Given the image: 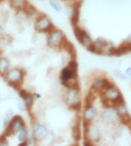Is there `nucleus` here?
Masks as SVG:
<instances>
[{"instance_id": "19", "label": "nucleus", "mask_w": 131, "mask_h": 146, "mask_svg": "<svg viewBox=\"0 0 131 146\" xmlns=\"http://www.w3.org/2000/svg\"><path fill=\"white\" fill-rule=\"evenodd\" d=\"M107 41V40L105 38H103V37H99V38H96L95 40H93V45H94L95 48L99 50V54H100V55H102V48L105 46Z\"/></svg>"}, {"instance_id": "2", "label": "nucleus", "mask_w": 131, "mask_h": 146, "mask_svg": "<svg viewBox=\"0 0 131 146\" xmlns=\"http://www.w3.org/2000/svg\"><path fill=\"white\" fill-rule=\"evenodd\" d=\"M3 78L15 89H18L19 90L20 89V86H21V83L24 82L25 72L21 68H17V67L9 68V70L5 74Z\"/></svg>"}, {"instance_id": "30", "label": "nucleus", "mask_w": 131, "mask_h": 146, "mask_svg": "<svg viewBox=\"0 0 131 146\" xmlns=\"http://www.w3.org/2000/svg\"><path fill=\"white\" fill-rule=\"evenodd\" d=\"M18 94H19V97L24 100V98L28 95V92H27V90H25V89H21V88H20V89L18 90Z\"/></svg>"}, {"instance_id": "4", "label": "nucleus", "mask_w": 131, "mask_h": 146, "mask_svg": "<svg viewBox=\"0 0 131 146\" xmlns=\"http://www.w3.org/2000/svg\"><path fill=\"white\" fill-rule=\"evenodd\" d=\"M60 83L65 87L70 88L72 86L77 84V72L71 69L70 67H65L60 70Z\"/></svg>"}, {"instance_id": "6", "label": "nucleus", "mask_w": 131, "mask_h": 146, "mask_svg": "<svg viewBox=\"0 0 131 146\" xmlns=\"http://www.w3.org/2000/svg\"><path fill=\"white\" fill-rule=\"evenodd\" d=\"M35 30L37 33H50L55 27L52 23V20L49 19V17L46 15H42L39 16L35 21V26H34Z\"/></svg>"}, {"instance_id": "8", "label": "nucleus", "mask_w": 131, "mask_h": 146, "mask_svg": "<svg viewBox=\"0 0 131 146\" xmlns=\"http://www.w3.org/2000/svg\"><path fill=\"white\" fill-rule=\"evenodd\" d=\"M85 136H86V139H89L90 142H92L93 144L101 139V131L100 128L95 126V125H92L91 123L85 127Z\"/></svg>"}, {"instance_id": "24", "label": "nucleus", "mask_w": 131, "mask_h": 146, "mask_svg": "<svg viewBox=\"0 0 131 146\" xmlns=\"http://www.w3.org/2000/svg\"><path fill=\"white\" fill-rule=\"evenodd\" d=\"M23 11L25 12L26 17H33L34 15H36V13H37V9H36L34 6H30V5H28V6L25 8Z\"/></svg>"}, {"instance_id": "37", "label": "nucleus", "mask_w": 131, "mask_h": 146, "mask_svg": "<svg viewBox=\"0 0 131 146\" xmlns=\"http://www.w3.org/2000/svg\"><path fill=\"white\" fill-rule=\"evenodd\" d=\"M2 57V54H1V50H0V58Z\"/></svg>"}, {"instance_id": "7", "label": "nucleus", "mask_w": 131, "mask_h": 146, "mask_svg": "<svg viewBox=\"0 0 131 146\" xmlns=\"http://www.w3.org/2000/svg\"><path fill=\"white\" fill-rule=\"evenodd\" d=\"M25 126H26V125H25L24 118H23L21 116H19V115H15V116L11 117L10 124H9V126L6 128L5 134L8 135V136L18 134V132H19L23 127H25Z\"/></svg>"}, {"instance_id": "18", "label": "nucleus", "mask_w": 131, "mask_h": 146, "mask_svg": "<svg viewBox=\"0 0 131 146\" xmlns=\"http://www.w3.org/2000/svg\"><path fill=\"white\" fill-rule=\"evenodd\" d=\"M114 45L112 41H107L105 46L102 48V55H105V56H113V52H114Z\"/></svg>"}, {"instance_id": "33", "label": "nucleus", "mask_w": 131, "mask_h": 146, "mask_svg": "<svg viewBox=\"0 0 131 146\" xmlns=\"http://www.w3.org/2000/svg\"><path fill=\"white\" fill-rule=\"evenodd\" d=\"M18 110H20V111H25V110H26V106H25L24 103H21V104L18 105Z\"/></svg>"}, {"instance_id": "39", "label": "nucleus", "mask_w": 131, "mask_h": 146, "mask_svg": "<svg viewBox=\"0 0 131 146\" xmlns=\"http://www.w3.org/2000/svg\"><path fill=\"white\" fill-rule=\"evenodd\" d=\"M130 79H131V76H130Z\"/></svg>"}, {"instance_id": "16", "label": "nucleus", "mask_w": 131, "mask_h": 146, "mask_svg": "<svg viewBox=\"0 0 131 146\" xmlns=\"http://www.w3.org/2000/svg\"><path fill=\"white\" fill-rule=\"evenodd\" d=\"M70 19H71L73 27L79 25V21H80V8H79V6H72V11L70 12Z\"/></svg>"}, {"instance_id": "22", "label": "nucleus", "mask_w": 131, "mask_h": 146, "mask_svg": "<svg viewBox=\"0 0 131 146\" xmlns=\"http://www.w3.org/2000/svg\"><path fill=\"white\" fill-rule=\"evenodd\" d=\"M24 104L25 106H26V108H28V110L32 108L34 106V104H35V97H34V95L28 93V95L24 98Z\"/></svg>"}, {"instance_id": "9", "label": "nucleus", "mask_w": 131, "mask_h": 146, "mask_svg": "<svg viewBox=\"0 0 131 146\" xmlns=\"http://www.w3.org/2000/svg\"><path fill=\"white\" fill-rule=\"evenodd\" d=\"M32 135L35 137L36 141H43L46 136L48 135V129L47 127L43 124L36 123L33 126V131H32Z\"/></svg>"}, {"instance_id": "5", "label": "nucleus", "mask_w": 131, "mask_h": 146, "mask_svg": "<svg viewBox=\"0 0 131 146\" xmlns=\"http://www.w3.org/2000/svg\"><path fill=\"white\" fill-rule=\"evenodd\" d=\"M65 39L66 38H65L64 33L60 29L54 28L50 33H48L46 41H47L48 46L52 47V48H60V46H62V44L64 42Z\"/></svg>"}, {"instance_id": "27", "label": "nucleus", "mask_w": 131, "mask_h": 146, "mask_svg": "<svg viewBox=\"0 0 131 146\" xmlns=\"http://www.w3.org/2000/svg\"><path fill=\"white\" fill-rule=\"evenodd\" d=\"M67 67H70L71 69L75 70V72H77L79 64H77V61L75 60V58H71V60L69 61V64H67Z\"/></svg>"}, {"instance_id": "17", "label": "nucleus", "mask_w": 131, "mask_h": 146, "mask_svg": "<svg viewBox=\"0 0 131 146\" xmlns=\"http://www.w3.org/2000/svg\"><path fill=\"white\" fill-rule=\"evenodd\" d=\"M9 68H10V61L6 57H1L0 58V76H5V74L9 70Z\"/></svg>"}, {"instance_id": "20", "label": "nucleus", "mask_w": 131, "mask_h": 146, "mask_svg": "<svg viewBox=\"0 0 131 146\" xmlns=\"http://www.w3.org/2000/svg\"><path fill=\"white\" fill-rule=\"evenodd\" d=\"M17 137H18V141H19V142H26V139L29 137V132H28V129H27L26 126L23 127V128L18 132Z\"/></svg>"}, {"instance_id": "28", "label": "nucleus", "mask_w": 131, "mask_h": 146, "mask_svg": "<svg viewBox=\"0 0 131 146\" xmlns=\"http://www.w3.org/2000/svg\"><path fill=\"white\" fill-rule=\"evenodd\" d=\"M8 144V135L5 133L0 136V145H7Z\"/></svg>"}, {"instance_id": "38", "label": "nucleus", "mask_w": 131, "mask_h": 146, "mask_svg": "<svg viewBox=\"0 0 131 146\" xmlns=\"http://www.w3.org/2000/svg\"><path fill=\"white\" fill-rule=\"evenodd\" d=\"M39 1H44V0H39Z\"/></svg>"}, {"instance_id": "14", "label": "nucleus", "mask_w": 131, "mask_h": 146, "mask_svg": "<svg viewBox=\"0 0 131 146\" xmlns=\"http://www.w3.org/2000/svg\"><path fill=\"white\" fill-rule=\"evenodd\" d=\"M114 108H116L117 114L119 115L120 119L126 118V117H128V116H129V110H128V107H127V105H126V103H124V102H122V103H119V104L114 105Z\"/></svg>"}, {"instance_id": "25", "label": "nucleus", "mask_w": 131, "mask_h": 146, "mask_svg": "<svg viewBox=\"0 0 131 146\" xmlns=\"http://www.w3.org/2000/svg\"><path fill=\"white\" fill-rule=\"evenodd\" d=\"M49 6H50L55 11H57V12H60L63 10L62 5H60L57 0H49Z\"/></svg>"}, {"instance_id": "26", "label": "nucleus", "mask_w": 131, "mask_h": 146, "mask_svg": "<svg viewBox=\"0 0 131 146\" xmlns=\"http://www.w3.org/2000/svg\"><path fill=\"white\" fill-rule=\"evenodd\" d=\"M113 75H114L116 78H118V79H120V80H126V79H127V75H126V73H123L122 70H120V69H118V68L113 70Z\"/></svg>"}, {"instance_id": "29", "label": "nucleus", "mask_w": 131, "mask_h": 146, "mask_svg": "<svg viewBox=\"0 0 131 146\" xmlns=\"http://www.w3.org/2000/svg\"><path fill=\"white\" fill-rule=\"evenodd\" d=\"M10 121H11V118H10L9 116H5V118H3V123H2V126H3V128H5V129L9 126Z\"/></svg>"}, {"instance_id": "11", "label": "nucleus", "mask_w": 131, "mask_h": 146, "mask_svg": "<svg viewBox=\"0 0 131 146\" xmlns=\"http://www.w3.org/2000/svg\"><path fill=\"white\" fill-rule=\"evenodd\" d=\"M96 116H97V110L92 104H86V106L83 110V114H82V118H83L84 122L91 123L92 121L95 119Z\"/></svg>"}, {"instance_id": "13", "label": "nucleus", "mask_w": 131, "mask_h": 146, "mask_svg": "<svg viewBox=\"0 0 131 146\" xmlns=\"http://www.w3.org/2000/svg\"><path fill=\"white\" fill-rule=\"evenodd\" d=\"M129 51H131V41L126 40L123 44L120 45L119 47H116L113 56H122V55L128 54Z\"/></svg>"}, {"instance_id": "12", "label": "nucleus", "mask_w": 131, "mask_h": 146, "mask_svg": "<svg viewBox=\"0 0 131 146\" xmlns=\"http://www.w3.org/2000/svg\"><path fill=\"white\" fill-rule=\"evenodd\" d=\"M103 118L105 119V122L112 123V124L119 122V119H120L119 115H118L117 111H116L114 106H107V108L104 110V113H103Z\"/></svg>"}, {"instance_id": "15", "label": "nucleus", "mask_w": 131, "mask_h": 146, "mask_svg": "<svg viewBox=\"0 0 131 146\" xmlns=\"http://www.w3.org/2000/svg\"><path fill=\"white\" fill-rule=\"evenodd\" d=\"M10 6L12 9L17 10V11H23L25 8L29 5L27 0H9Z\"/></svg>"}, {"instance_id": "36", "label": "nucleus", "mask_w": 131, "mask_h": 146, "mask_svg": "<svg viewBox=\"0 0 131 146\" xmlns=\"http://www.w3.org/2000/svg\"><path fill=\"white\" fill-rule=\"evenodd\" d=\"M127 40H128V41H131V35L128 37V38H127Z\"/></svg>"}, {"instance_id": "10", "label": "nucleus", "mask_w": 131, "mask_h": 146, "mask_svg": "<svg viewBox=\"0 0 131 146\" xmlns=\"http://www.w3.org/2000/svg\"><path fill=\"white\" fill-rule=\"evenodd\" d=\"M110 85H112V83L104 77H101V78H95L91 85V89L95 93H101L103 92L107 87H109Z\"/></svg>"}, {"instance_id": "21", "label": "nucleus", "mask_w": 131, "mask_h": 146, "mask_svg": "<svg viewBox=\"0 0 131 146\" xmlns=\"http://www.w3.org/2000/svg\"><path fill=\"white\" fill-rule=\"evenodd\" d=\"M80 42L82 44V46H83V47H85V48L87 49L90 46H91V45H92V44H93V39H92V38H91V36H90V35L86 33V34L82 37V39L80 40Z\"/></svg>"}, {"instance_id": "34", "label": "nucleus", "mask_w": 131, "mask_h": 146, "mask_svg": "<svg viewBox=\"0 0 131 146\" xmlns=\"http://www.w3.org/2000/svg\"><path fill=\"white\" fill-rule=\"evenodd\" d=\"M124 73H126V75H127V76H129V77H130V76H131V67H129V68H127Z\"/></svg>"}, {"instance_id": "1", "label": "nucleus", "mask_w": 131, "mask_h": 146, "mask_svg": "<svg viewBox=\"0 0 131 146\" xmlns=\"http://www.w3.org/2000/svg\"><path fill=\"white\" fill-rule=\"evenodd\" d=\"M101 96L103 98V100L109 104V106H114V105H117L119 103L124 102L119 88L117 86H114L113 84L107 87L103 92H101Z\"/></svg>"}, {"instance_id": "31", "label": "nucleus", "mask_w": 131, "mask_h": 146, "mask_svg": "<svg viewBox=\"0 0 131 146\" xmlns=\"http://www.w3.org/2000/svg\"><path fill=\"white\" fill-rule=\"evenodd\" d=\"M26 143H27V145H34L36 143V139H35V137L32 135L30 137H28L27 139H26Z\"/></svg>"}, {"instance_id": "3", "label": "nucleus", "mask_w": 131, "mask_h": 146, "mask_svg": "<svg viewBox=\"0 0 131 146\" xmlns=\"http://www.w3.org/2000/svg\"><path fill=\"white\" fill-rule=\"evenodd\" d=\"M65 103L67 104V106L71 110H81V90H80L77 84L69 88V90L65 95Z\"/></svg>"}, {"instance_id": "23", "label": "nucleus", "mask_w": 131, "mask_h": 146, "mask_svg": "<svg viewBox=\"0 0 131 146\" xmlns=\"http://www.w3.org/2000/svg\"><path fill=\"white\" fill-rule=\"evenodd\" d=\"M72 135H73V138L75 141H80L81 139V126H80V124H76V125L73 126Z\"/></svg>"}, {"instance_id": "32", "label": "nucleus", "mask_w": 131, "mask_h": 146, "mask_svg": "<svg viewBox=\"0 0 131 146\" xmlns=\"http://www.w3.org/2000/svg\"><path fill=\"white\" fill-rule=\"evenodd\" d=\"M12 115H13V110H12V108H8V110H6V116L11 117Z\"/></svg>"}, {"instance_id": "35", "label": "nucleus", "mask_w": 131, "mask_h": 146, "mask_svg": "<svg viewBox=\"0 0 131 146\" xmlns=\"http://www.w3.org/2000/svg\"><path fill=\"white\" fill-rule=\"evenodd\" d=\"M34 97L37 98V99H39V98H40V94H38V93H36V94H34Z\"/></svg>"}]
</instances>
